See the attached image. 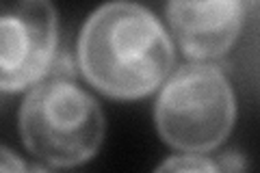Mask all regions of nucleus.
<instances>
[{
    "mask_svg": "<svg viewBox=\"0 0 260 173\" xmlns=\"http://www.w3.org/2000/svg\"><path fill=\"white\" fill-rule=\"evenodd\" d=\"M154 119L160 139L174 150L213 152L232 132L237 119L230 80L208 61L184 65L160 89Z\"/></svg>",
    "mask_w": 260,
    "mask_h": 173,
    "instance_id": "3",
    "label": "nucleus"
},
{
    "mask_svg": "<svg viewBox=\"0 0 260 173\" xmlns=\"http://www.w3.org/2000/svg\"><path fill=\"white\" fill-rule=\"evenodd\" d=\"M167 20L191 61L230 52L243 26V0H167Z\"/></svg>",
    "mask_w": 260,
    "mask_h": 173,
    "instance_id": "5",
    "label": "nucleus"
},
{
    "mask_svg": "<svg viewBox=\"0 0 260 173\" xmlns=\"http://www.w3.org/2000/svg\"><path fill=\"white\" fill-rule=\"evenodd\" d=\"M158 171H219V167L208 156L184 152L182 156H172L162 164H158Z\"/></svg>",
    "mask_w": 260,
    "mask_h": 173,
    "instance_id": "6",
    "label": "nucleus"
},
{
    "mask_svg": "<svg viewBox=\"0 0 260 173\" xmlns=\"http://www.w3.org/2000/svg\"><path fill=\"white\" fill-rule=\"evenodd\" d=\"M59 48L52 0H0V91L15 93L46 78Z\"/></svg>",
    "mask_w": 260,
    "mask_h": 173,
    "instance_id": "4",
    "label": "nucleus"
},
{
    "mask_svg": "<svg viewBox=\"0 0 260 173\" xmlns=\"http://www.w3.org/2000/svg\"><path fill=\"white\" fill-rule=\"evenodd\" d=\"M20 134L26 150L50 169L78 167L100 150L104 115L72 78L46 76L22 102Z\"/></svg>",
    "mask_w": 260,
    "mask_h": 173,
    "instance_id": "2",
    "label": "nucleus"
},
{
    "mask_svg": "<svg viewBox=\"0 0 260 173\" xmlns=\"http://www.w3.org/2000/svg\"><path fill=\"white\" fill-rule=\"evenodd\" d=\"M174 46L150 9L113 0L87 18L78 37V67L91 87L115 100H139L174 67Z\"/></svg>",
    "mask_w": 260,
    "mask_h": 173,
    "instance_id": "1",
    "label": "nucleus"
},
{
    "mask_svg": "<svg viewBox=\"0 0 260 173\" xmlns=\"http://www.w3.org/2000/svg\"><path fill=\"white\" fill-rule=\"evenodd\" d=\"M0 171H28V164L9 147L0 145Z\"/></svg>",
    "mask_w": 260,
    "mask_h": 173,
    "instance_id": "7",
    "label": "nucleus"
},
{
    "mask_svg": "<svg viewBox=\"0 0 260 173\" xmlns=\"http://www.w3.org/2000/svg\"><path fill=\"white\" fill-rule=\"evenodd\" d=\"M217 167L219 171H243L247 169V162H245V156L239 152H223L219 156Z\"/></svg>",
    "mask_w": 260,
    "mask_h": 173,
    "instance_id": "8",
    "label": "nucleus"
}]
</instances>
